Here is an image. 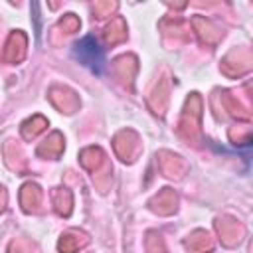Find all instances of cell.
<instances>
[{
	"instance_id": "obj_1",
	"label": "cell",
	"mask_w": 253,
	"mask_h": 253,
	"mask_svg": "<svg viewBox=\"0 0 253 253\" xmlns=\"http://www.w3.org/2000/svg\"><path fill=\"white\" fill-rule=\"evenodd\" d=\"M202 111H204V101L200 93H190L178 125V132L184 140H188V144L190 142L198 144V140L202 138Z\"/></svg>"
},
{
	"instance_id": "obj_2",
	"label": "cell",
	"mask_w": 253,
	"mask_h": 253,
	"mask_svg": "<svg viewBox=\"0 0 253 253\" xmlns=\"http://www.w3.org/2000/svg\"><path fill=\"white\" fill-rule=\"evenodd\" d=\"M79 162L85 170H89L93 174V180L99 184L101 192H105L109 180H111V164L107 162V156L105 152L99 148V146H87L81 150L79 154Z\"/></svg>"
},
{
	"instance_id": "obj_3",
	"label": "cell",
	"mask_w": 253,
	"mask_h": 253,
	"mask_svg": "<svg viewBox=\"0 0 253 253\" xmlns=\"http://www.w3.org/2000/svg\"><path fill=\"white\" fill-rule=\"evenodd\" d=\"M113 148H115V154L123 160V162H134L142 150V142L138 138V134L130 128H123L115 134L113 138Z\"/></svg>"
},
{
	"instance_id": "obj_4",
	"label": "cell",
	"mask_w": 253,
	"mask_h": 253,
	"mask_svg": "<svg viewBox=\"0 0 253 253\" xmlns=\"http://www.w3.org/2000/svg\"><path fill=\"white\" fill-rule=\"evenodd\" d=\"M251 63H253L251 51L247 47H235L221 59L219 67H221V73L227 77H241L251 71Z\"/></svg>"
},
{
	"instance_id": "obj_5",
	"label": "cell",
	"mask_w": 253,
	"mask_h": 253,
	"mask_svg": "<svg viewBox=\"0 0 253 253\" xmlns=\"http://www.w3.org/2000/svg\"><path fill=\"white\" fill-rule=\"evenodd\" d=\"M170 87H172L170 75L164 71V73L158 77L156 85L152 87V91H150V95H148V107H150V111H152L154 115H158V117H164V113H166V109H168Z\"/></svg>"
},
{
	"instance_id": "obj_6",
	"label": "cell",
	"mask_w": 253,
	"mask_h": 253,
	"mask_svg": "<svg viewBox=\"0 0 253 253\" xmlns=\"http://www.w3.org/2000/svg\"><path fill=\"white\" fill-rule=\"evenodd\" d=\"M215 229H217L219 241L225 247H235L243 239V235H245V227L235 217H229V215L217 217L215 219Z\"/></svg>"
},
{
	"instance_id": "obj_7",
	"label": "cell",
	"mask_w": 253,
	"mask_h": 253,
	"mask_svg": "<svg viewBox=\"0 0 253 253\" xmlns=\"http://www.w3.org/2000/svg\"><path fill=\"white\" fill-rule=\"evenodd\" d=\"M26 47H28V38L22 30H14L10 32L8 40H6V45H4V51H2V59L4 63H20L24 57H26Z\"/></svg>"
},
{
	"instance_id": "obj_8",
	"label": "cell",
	"mask_w": 253,
	"mask_h": 253,
	"mask_svg": "<svg viewBox=\"0 0 253 253\" xmlns=\"http://www.w3.org/2000/svg\"><path fill=\"white\" fill-rule=\"evenodd\" d=\"M115 77L128 89H132V83H134V75L138 71V59L132 55V53H126V55H121L113 61L111 65Z\"/></svg>"
},
{
	"instance_id": "obj_9",
	"label": "cell",
	"mask_w": 253,
	"mask_h": 253,
	"mask_svg": "<svg viewBox=\"0 0 253 253\" xmlns=\"http://www.w3.org/2000/svg\"><path fill=\"white\" fill-rule=\"evenodd\" d=\"M49 101L53 103L55 109H59L61 113H75L79 109V97L73 89L63 87V85H53L49 89Z\"/></svg>"
},
{
	"instance_id": "obj_10",
	"label": "cell",
	"mask_w": 253,
	"mask_h": 253,
	"mask_svg": "<svg viewBox=\"0 0 253 253\" xmlns=\"http://www.w3.org/2000/svg\"><path fill=\"white\" fill-rule=\"evenodd\" d=\"M156 158H158L160 172L168 178H182L188 172V162L180 154H174L170 150H160L156 154Z\"/></svg>"
},
{
	"instance_id": "obj_11",
	"label": "cell",
	"mask_w": 253,
	"mask_h": 253,
	"mask_svg": "<svg viewBox=\"0 0 253 253\" xmlns=\"http://www.w3.org/2000/svg\"><path fill=\"white\" fill-rule=\"evenodd\" d=\"M148 208L158 215H172L178 210V194L172 188H162L148 200Z\"/></svg>"
},
{
	"instance_id": "obj_12",
	"label": "cell",
	"mask_w": 253,
	"mask_h": 253,
	"mask_svg": "<svg viewBox=\"0 0 253 253\" xmlns=\"http://www.w3.org/2000/svg\"><path fill=\"white\" fill-rule=\"evenodd\" d=\"M192 26H194V32L198 34L200 42L206 43V45H215L223 38V32L211 20H208L206 16H194Z\"/></svg>"
},
{
	"instance_id": "obj_13",
	"label": "cell",
	"mask_w": 253,
	"mask_h": 253,
	"mask_svg": "<svg viewBox=\"0 0 253 253\" xmlns=\"http://www.w3.org/2000/svg\"><path fill=\"white\" fill-rule=\"evenodd\" d=\"M89 243V235L85 231H79V229H69L65 231L59 241H57V249L61 253H77L79 249H83L85 245Z\"/></svg>"
},
{
	"instance_id": "obj_14",
	"label": "cell",
	"mask_w": 253,
	"mask_h": 253,
	"mask_svg": "<svg viewBox=\"0 0 253 253\" xmlns=\"http://www.w3.org/2000/svg\"><path fill=\"white\" fill-rule=\"evenodd\" d=\"M77 55L81 57V61L93 69H99L101 67V49L97 45V42L89 36L85 40H81L77 43Z\"/></svg>"
},
{
	"instance_id": "obj_15",
	"label": "cell",
	"mask_w": 253,
	"mask_h": 253,
	"mask_svg": "<svg viewBox=\"0 0 253 253\" xmlns=\"http://www.w3.org/2000/svg\"><path fill=\"white\" fill-rule=\"evenodd\" d=\"M215 99L221 101V107L223 111H227V115L237 119H249V107L243 105L231 91H215Z\"/></svg>"
},
{
	"instance_id": "obj_16",
	"label": "cell",
	"mask_w": 253,
	"mask_h": 253,
	"mask_svg": "<svg viewBox=\"0 0 253 253\" xmlns=\"http://www.w3.org/2000/svg\"><path fill=\"white\" fill-rule=\"evenodd\" d=\"M188 253H211L213 251V239L206 229L192 231L184 241Z\"/></svg>"
},
{
	"instance_id": "obj_17",
	"label": "cell",
	"mask_w": 253,
	"mask_h": 253,
	"mask_svg": "<svg viewBox=\"0 0 253 253\" xmlns=\"http://www.w3.org/2000/svg\"><path fill=\"white\" fill-rule=\"evenodd\" d=\"M63 146H65V142H63V136H61V132H51L40 146H38V150H36V154L40 156V158H51V160H55V158H59L61 156V152H63Z\"/></svg>"
},
{
	"instance_id": "obj_18",
	"label": "cell",
	"mask_w": 253,
	"mask_h": 253,
	"mask_svg": "<svg viewBox=\"0 0 253 253\" xmlns=\"http://www.w3.org/2000/svg\"><path fill=\"white\" fill-rule=\"evenodd\" d=\"M40 204H42V190H40V186L34 184V182H26L22 186V190H20V206H22V210L32 213V211H36L40 208Z\"/></svg>"
},
{
	"instance_id": "obj_19",
	"label": "cell",
	"mask_w": 253,
	"mask_h": 253,
	"mask_svg": "<svg viewBox=\"0 0 253 253\" xmlns=\"http://www.w3.org/2000/svg\"><path fill=\"white\" fill-rule=\"evenodd\" d=\"M4 156H6V164H8L12 170H16V172H26V170H28V160H26L22 148H20L16 142H12V140L6 142V146H4Z\"/></svg>"
},
{
	"instance_id": "obj_20",
	"label": "cell",
	"mask_w": 253,
	"mask_h": 253,
	"mask_svg": "<svg viewBox=\"0 0 253 253\" xmlns=\"http://www.w3.org/2000/svg\"><path fill=\"white\" fill-rule=\"evenodd\" d=\"M103 38H105V43L107 45H117V43L125 42L126 40V24H125V20L121 16L113 18L111 24L105 28Z\"/></svg>"
},
{
	"instance_id": "obj_21",
	"label": "cell",
	"mask_w": 253,
	"mask_h": 253,
	"mask_svg": "<svg viewBox=\"0 0 253 253\" xmlns=\"http://www.w3.org/2000/svg\"><path fill=\"white\" fill-rule=\"evenodd\" d=\"M51 200H53V208L59 215L67 217L73 210V194L67 188H53L51 192Z\"/></svg>"
},
{
	"instance_id": "obj_22",
	"label": "cell",
	"mask_w": 253,
	"mask_h": 253,
	"mask_svg": "<svg viewBox=\"0 0 253 253\" xmlns=\"http://www.w3.org/2000/svg\"><path fill=\"white\" fill-rule=\"evenodd\" d=\"M164 38H174V42H186L188 40V30L184 22L180 20H162L160 24Z\"/></svg>"
},
{
	"instance_id": "obj_23",
	"label": "cell",
	"mask_w": 253,
	"mask_h": 253,
	"mask_svg": "<svg viewBox=\"0 0 253 253\" xmlns=\"http://www.w3.org/2000/svg\"><path fill=\"white\" fill-rule=\"evenodd\" d=\"M45 126H47V121H45V117H42V115H34L32 119H28V121H24L22 123V136L26 138V140H32V138H36L42 130H45Z\"/></svg>"
},
{
	"instance_id": "obj_24",
	"label": "cell",
	"mask_w": 253,
	"mask_h": 253,
	"mask_svg": "<svg viewBox=\"0 0 253 253\" xmlns=\"http://www.w3.org/2000/svg\"><path fill=\"white\" fill-rule=\"evenodd\" d=\"M144 247H146V253H168L166 243H164V239L158 231H148L146 233Z\"/></svg>"
},
{
	"instance_id": "obj_25",
	"label": "cell",
	"mask_w": 253,
	"mask_h": 253,
	"mask_svg": "<svg viewBox=\"0 0 253 253\" xmlns=\"http://www.w3.org/2000/svg\"><path fill=\"white\" fill-rule=\"evenodd\" d=\"M8 253H40L38 245L28 237H16L8 245Z\"/></svg>"
},
{
	"instance_id": "obj_26",
	"label": "cell",
	"mask_w": 253,
	"mask_h": 253,
	"mask_svg": "<svg viewBox=\"0 0 253 253\" xmlns=\"http://www.w3.org/2000/svg\"><path fill=\"white\" fill-rule=\"evenodd\" d=\"M79 26H81V22H79V18L75 14H65L57 24V28L63 30V34H73V32L79 30Z\"/></svg>"
},
{
	"instance_id": "obj_27",
	"label": "cell",
	"mask_w": 253,
	"mask_h": 253,
	"mask_svg": "<svg viewBox=\"0 0 253 253\" xmlns=\"http://www.w3.org/2000/svg\"><path fill=\"white\" fill-rule=\"evenodd\" d=\"M229 138L235 144H247L251 140V128L249 126H233L229 130Z\"/></svg>"
},
{
	"instance_id": "obj_28",
	"label": "cell",
	"mask_w": 253,
	"mask_h": 253,
	"mask_svg": "<svg viewBox=\"0 0 253 253\" xmlns=\"http://www.w3.org/2000/svg\"><path fill=\"white\" fill-rule=\"evenodd\" d=\"M117 2H95L93 4V14L97 16V18H107V16H111L115 10H117Z\"/></svg>"
},
{
	"instance_id": "obj_29",
	"label": "cell",
	"mask_w": 253,
	"mask_h": 253,
	"mask_svg": "<svg viewBox=\"0 0 253 253\" xmlns=\"http://www.w3.org/2000/svg\"><path fill=\"white\" fill-rule=\"evenodd\" d=\"M6 202H8V194H6V190L0 186V211L6 210Z\"/></svg>"
}]
</instances>
